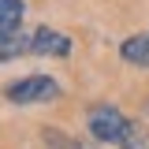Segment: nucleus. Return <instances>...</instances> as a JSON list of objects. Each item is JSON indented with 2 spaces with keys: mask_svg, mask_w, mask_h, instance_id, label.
<instances>
[{
  "mask_svg": "<svg viewBox=\"0 0 149 149\" xmlns=\"http://www.w3.org/2000/svg\"><path fill=\"white\" fill-rule=\"evenodd\" d=\"M86 127L97 142H104V146H116V149H134L138 146V130L130 123L127 116L119 108H112V104H93L86 112Z\"/></svg>",
  "mask_w": 149,
  "mask_h": 149,
  "instance_id": "obj_1",
  "label": "nucleus"
},
{
  "mask_svg": "<svg viewBox=\"0 0 149 149\" xmlns=\"http://www.w3.org/2000/svg\"><path fill=\"white\" fill-rule=\"evenodd\" d=\"M4 97L11 104H45V101L60 97V86H56L52 74H26V78H19V82L8 86Z\"/></svg>",
  "mask_w": 149,
  "mask_h": 149,
  "instance_id": "obj_2",
  "label": "nucleus"
},
{
  "mask_svg": "<svg viewBox=\"0 0 149 149\" xmlns=\"http://www.w3.org/2000/svg\"><path fill=\"white\" fill-rule=\"evenodd\" d=\"M30 52V41L19 34V30H11V34H0V60H15V56Z\"/></svg>",
  "mask_w": 149,
  "mask_h": 149,
  "instance_id": "obj_7",
  "label": "nucleus"
},
{
  "mask_svg": "<svg viewBox=\"0 0 149 149\" xmlns=\"http://www.w3.org/2000/svg\"><path fill=\"white\" fill-rule=\"evenodd\" d=\"M22 22V0H0V34H11Z\"/></svg>",
  "mask_w": 149,
  "mask_h": 149,
  "instance_id": "obj_6",
  "label": "nucleus"
},
{
  "mask_svg": "<svg viewBox=\"0 0 149 149\" xmlns=\"http://www.w3.org/2000/svg\"><path fill=\"white\" fill-rule=\"evenodd\" d=\"M119 56L134 67H149V34H134L119 45Z\"/></svg>",
  "mask_w": 149,
  "mask_h": 149,
  "instance_id": "obj_4",
  "label": "nucleus"
},
{
  "mask_svg": "<svg viewBox=\"0 0 149 149\" xmlns=\"http://www.w3.org/2000/svg\"><path fill=\"white\" fill-rule=\"evenodd\" d=\"M30 52H37V56H67L71 52V37L52 30V26H41L30 37Z\"/></svg>",
  "mask_w": 149,
  "mask_h": 149,
  "instance_id": "obj_3",
  "label": "nucleus"
},
{
  "mask_svg": "<svg viewBox=\"0 0 149 149\" xmlns=\"http://www.w3.org/2000/svg\"><path fill=\"white\" fill-rule=\"evenodd\" d=\"M41 142L49 149H86L74 134H67V130H60V127H41Z\"/></svg>",
  "mask_w": 149,
  "mask_h": 149,
  "instance_id": "obj_5",
  "label": "nucleus"
}]
</instances>
